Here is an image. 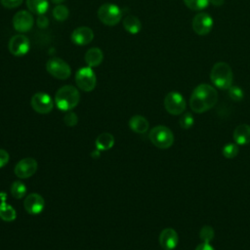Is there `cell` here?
<instances>
[{
	"label": "cell",
	"mask_w": 250,
	"mask_h": 250,
	"mask_svg": "<svg viewBox=\"0 0 250 250\" xmlns=\"http://www.w3.org/2000/svg\"><path fill=\"white\" fill-rule=\"evenodd\" d=\"M36 24L40 28H46L49 25V20L45 15H39L36 19Z\"/></svg>",
	"instance_id": "cell-33"
},
{
	"label": "cell",
	"mask_w": 250,
	"mask_h": 250,
	"mask_svg": "<svg viewBox=\"0 0 250 250\" xmlns=\"http://www.w3.org/2000/svg\"><path fill=\"white\" fill-rule=\"evenodd\" d=\"M195 250H215L213 248V246L210 243L207 242H201L200 244H198L195 248Z\"/></svg>",
	"instance_id": "cell-35"
},
{
	"label": "cell",
	"mask_w": 250,
	"mask_h": 250,
	"mask_svg": "<svg viewBox=\"0 0 250 250\" xmlns=\"http://www.w3.org/2000/svg\"><path fill=\"white\" fill-rule=\"evenodd\" d=\"M238 151H239V148H238V146L234 143H229V144H226L223 147V155L226 157V158H229V159H231V158H234L237 154H238Z\"/></svg>",
	"instance_id": "cell-27"
},
{
	"label": "cell",
	"mask_w": 250,
	"mask_h": 250,
	"mask_svg": "<svg viewBox=\"0 0 250 250\" xmlns=\"http://www.w3.org/2000/svg\"><path fill=\"white\" fill-rule=\"evenodd\" d=\"M80 101L79 91L71 85L61 87L55 96V103L58 108L63 111H69L74 108Z\"/></svg>",
	"instance_id": "cell-2"
},
{
	"label": "cell",
	"mask_w": 250,
	"mask_h": 250,
	"mask_svg": "<svg viewBox=\"0 0 250 250\" xmlns=\"http://www.w3.org/2000/svg\"><path fill=\"white\" fill-rule=\"evenodd\" d=\"M24 209L30 215H38L40 214L45 206V202L43 197L38 193H29L23 202Z\"/></svg>",
	"instance_id": "cell-14"
},
{
	"label": "cell",
	"mask_w": 250,
	"mask_h": 250,
	"mask_svg": "<svg viewBox=\"0 0 250 250\" xmlns=\"http://www.w3.org/2000/svg\"><path fill=\"white\" fill-rule=\"evenodd\" d=\"M184 3L192 11H201L210 4V0H184Z\"/></svg>",
	"instance_id": "cell-26"
},
{
	"label": "cell",
	"mask_w": 250,
	"mask_h": 250,
	"mask_svg": "<svg viewBox=\"0 0 250 250\" xmlns=\"http://www.w3.org/2000/svg\"><path fill=\"white\" fill-rule=\"evenodd\" d=\"M46 70L53 77L61 80L67 79L71 75V68L67 62L60 58H51L46 62Z\"/></svg>",
	"instance_id": "cell-7"
},
{
	"label": "cell",
	"mask_w": 250,
	"mask_h": 250,
	"mask_svg": "<svg viewBox=\"0 0 250 250\" xmlns=\"http://www.w3.org/2000/svg\"><path fill=\"white\" fill-rule=\"evenodd\" d=\"M23 0H0V3L3 7L7 9H14L19 7Z\"/></svg>",
	"instance_id": "cell-32"
},
{
	"label": "cell",
	"mask_w": 250,
	"mask_h": 250,
	"mask_svg": "<svg viewBox=\"0 0 250 250\" xmlns=\"http://www.w3.org/2000/svg\"><path fill=\"white\" fill-rule=\"evenodd\" d=\"M148 137L155 146L162 149L170 147L174 143V135L172 131L163 125L153 127L150 130Z\"/></svg>",
	"instance_id": "cell-4"
},
{
	"label": "cell",
	"mask_w": 250,
	"mask_h": 250,
	"mask_svg": "<svg viewBox=\"0 0 250 250\" xmlns=\"http://www.w3.org/2000/svg\"><path fill=\"white\" fill-rule=\"evenodd\" d=\"M26 6L28 10L39 15H45V13L48 11L49 8V1L48 0H26Z\"/></svg>",
	"instance_id": "cell-21"
},
{
	"label": "cell",
	"mask_w": 250,
	"mask_h": 250,
	"mask_svg": "<svg viewBox=\"0 0 250 250\" xmlns=\"http://www.w3.org/2000/svg\"><path fill=\"white\" fill-rule=\"evenodd\" d=\"M11 193L17 199L22 198L26 193L25 185L22 182H20V181L14 182L11 186Z\"/></svg>",
	"instance_id": "cell-24"
},
{
	"label": "cell",
	"mask_w": 250,
	"mask_h": 250,
	"mask_svg": "<svg viewBox=\"0 0 250 250\" xmlns=\"http://www.w3.org/2000/svg\"><path fill=\"white\" fill-rule=\"evenodd\" d=\"M193 123H194V118L190 112L182 113L180 120H179V124L182 127V129L188 130L193 125Z\"/></svg>",
	"instance_id": "cell-29"
},
{
	"label": "cell",
	"mask_w": 250,
	"mask_h": 250,
	"mask_svg": "<svg viewBox=\"0 0 250 250\" xmlns=\"http://www.w3.org/2000/svg\"><path fill=\"white\" fill-rule=\"evenodd\" d=\"M84 59H85V62L88 66L96 67L102 63V62L104 60V53L98 47L90 48L86 52Z\"/></svg>",
	"instance_id": "cell-18"
},
{
	"label": "cell",
	"mask_w": 250,
	"mask_h": 250,
	"mask_svg": "<svg viewBox=\"0 0 250 250\" xmlns=\"http://www.w3.org/2000/svg\"><path fill=\"white\" fill-rule=\"evenodd\" d=\"M17 213L13 206L7 204L6 202L0 203V219L5 222H12L16 219Z\"/></svg>",
	"instance_id": "cell-23"
},
{
	"label": "cell",
	"mask_w": 250,
	"mask_h": 250,
	"mask_svg": "<svg viewBox=\"0 0 250 250\" xmlns=\"http://www.w3.org/2000/svg\"><path fill=\"white\" fill-rule=\"evenodd\" d=\"M12 23L14 28L17 31L21 33H24L29 31L32 28L34 24V18L29 12L25 10H21L16 13V15L13 17Z\"/></svg>",
	"instance_id": "cell-11"
},
{
	"label": "cell",
	"mask_w": 250,
	"mask_h": 250,
	"mask_svg": "<svg viewBox=\"0 0 250 250\" xmlns=\"http://www.w3.org/2000/svg\"><path fill=\"white\" fill-rule=\"evenodd\" d=\"M37 170V162L31 157H26L20 160L15 166V174L21 179L31 177Z\"/></svg>",
	"instance_id": "cell-13"
},
{
	"label": "cell",
	"mask_w": 250,
	"mask_h": 250,
	"mask_svg": "<svg viewBox=\"0 0 250 250\" xmlns=\"http://www.w3.org/2000/svg\"><path fill=\"white\" fill-rule=\"evenodd\" d=\"M123 27L130 34H137L142 29L141 21L132 15H128L123 20Z\"/></svg>",
	"instance_id": "cell-20"
},
{
	"label": "cell",
	"mask_w": 250,
	"mask_h": 250,
	"mask_svg": "<svg viewBox=\"0 0 250 250\" xmlns=\"http://www.w3.org/2000/svg\"><path fill=\"white\" fill-rule=\"evenodd\" d=\"M215 236V232H214V229L211 226H204L201 228L200 232H199V237L201 239L202 242H207L210 243L213 238Z\"/></svg>",
	"instance_id": "cell-28"
},
{
	"label": "cell",
	"mask_w": 250,
	"mask_h": 250,
	"mask_svg": "<svg viewBox=\"0 0 250 250\" xmlns=\"http://www.w3.org/2000/svg\"><path fill=\"white\" fill-rule=\"evenodd\" d=\"M212 83L219 89L228 90L233 81V73L230 66L224 62H216L210 72Z\"/></svg>",
	"instance_id": "cell-3"
},
{
	"label": "cell",
	"mask_w": 250,
	"mask_h": 250,
	"mask_svg": "<svg viewBox=\"0 0 250 250\" xmlns=\"http://www.w3.org/2000/svg\"><path fill=\"white\" fill-rule=\"evenodd\" d=\"M233 140L236 145L245 146L250 143V125L240 124L233 131Z\"/></svg>",
	"instance_id": "cell-17"
},
{
	"label": "cell",
	"mask_w": 250,
	"mask_h": 250,
	"mask_svg": "<svg viewBox=\"0 0 250 250\" xmlns=\"http://www.w3.org/2000/svg\"><path fill=\"white\" fill-rule=\"evenodd\" d=\"M8 48L10 53L15 57H22L28 53L30 48L29 40L22 34H17L9 40Z\"/></svg>",
	"instance_id": "cell-9"
},
{
	"label": "cell",
	"mask_w": 250,
	"mask_h": 250,
	"mask_svg": "<svg viewBox=\"0 0 250 250\" xmlns=\"http://www.w3.org/2000/svg\"><path fill=\"white\" fill-rule=\"evenodd\" d=\"M70 38L71 41L76 45H87L94 39V32L90 27L80 26L72 31Z\"/></svg>",
	"instance_id": "cell-16"
},
{
	"label": "cell",
	"mask_w": 250,
	"mask_h": 250,
	"mask_svg": "<svg viewBox=\"0 0 250 250\" xmlns=\"http://www.w3.org/2000/svg\"><path fill=\"white\" fill-rule=\"evenodd\" d=\"M114 145V138L109 133H103L96 139V146L101 150H106Z\"/></svg>",
	"instance_id": "cell-22"
},
{
	"label": "cell",
	"mask_w": 250,
	"mask_h": 250,
	"mask_svg": "<svg viewBox=\"0 0 250 250\" xmlns=\"http://www.w3.org/2000/svg\"><path fill=\"white\" fill-rule=\"evenodd\" d=\"M129 126L134 132L143 134L148 130L149 124H148V121L146 120V118H145L144 116L134 115L133 117H131V119L129 121Z\"/></svg>",
	"instance_id": "cell-19"
},
{
	"label": "cell",
	"mask_w": 250,
	"mask_h": 250,
	"mask_svg": "<svg viewBox=\"0 0 250 250\" xmlns=\"http://www.w3.org/2000/svg\"><path fill=\"white\" fill-rule=\"evenodd\" d=\"M210 3L215 7H221L225 3V0H210Z\"/></svg>",
	"instance_id": "cell-36"
},
{
	"label": "cell",
	"mask_w": 250,
	"mask_h": 250,
	"mask_svg": "<svg viewBox=\"0 0 250 250\" xmlns=\"http://www.w3.org/2000/svg\"><path fill=\"white\" fill-rule=\"evenodd\" d=\"M99 20L105 25H116L122 18V10L115 4H103L98 10Z\"/></svg>",
	"instance_id": "cell-5"
},
{
	"label": "cell",
	"mask_w": 250,
	"mask_h": 250,
	"mask_svg": "<svg viewBox=\"0 0 250 250\" xmlns=\"http://www.w3.org/2000/svg\"><path fill=\"white\" fill-rule=\"evenodd\" d=\"M52 15L54 17V19L58 21H65L67 18H68V15H69V11L68 9L63 6V5H57L53 11H52Z\"/></svg>",
	"instance_id": "cell-25"
},
{
	"label": "cell",
	"mask_w": 250,
	"mask_h": 250,
	"mask_svg": "<svg viewBox=\"0 0 250 250\" xmlns=\"http://www.w3.org/2000/svg\"><path fill=\"white\" fill-rule=\"evenodd\" d=\"M63 121L67 126H74L77 124L78 122V117L74 112H67L64 117H63Z\"/></svg>",
	"instance_id": "cell-31"
},
{
	"label": "cell",
	"mask_w": 250,
	"mask_h": 250,
	"mask_svg": "<svg viewBox=\"0 0 250 250\" xmlns=\"http://www.w3.org/2000/svg\"><path fill=\"white\" fill-rule=\"evenodd\" d=\"M228 93H229V97L234 101V102H240L243 97H244V93H243V90L236 86V85H231L229 89H228Z\"/></svg>",
	"instance_id": "cell-30"
},
{
	"label": "cell",
	"mask_w": 250,
	"mask_h": 250,
	"mask_svg": "<svg viewBox=\"0 0 250 250\" xmlns=\"http://www.w3.org/2000/svg\"><path fill=\"white\" fill-rule=\"evenodd\" d=\"M159 243L164 250H173L179 243L177 231L172 228L164 229L159 234Z\"/></svg>",
	"instance_id": "cell-15"
},
{
	"label": "cell",
	"mask_w": 250,
	"mask_h": 250,
	"mask_svg": "<svg viewBox=\"0 0 250 250\" xmlns=\"http://www.w3.org/2000/svg\"><path fill=\"white\" fill-rule=\"evenodd\" d=\"M30 104L32 108L40 114L49 113L54 106L52 98L48 94L42 93V92H38L34 94L31 98Z\"/></svg>",
	"instance_id": "cell-10"
},
{
	"label": "cell",
	"mask_w": 250,
	"mask_h": 250,
	"mask_svg": "<svg viewBox=\"0 0 250 250\" xmlns=\"http://www.w3.org/2000/svg\"><path fill=\"white\" fill-rule=\"evenodd\" d=\"M213 27V19L207 13H199L192 19V29L198 35L208 34Z\"/></svg>",
	"instance_id": "cell-12"
},
{
	"label": "cell",
	"mask_w": 250,
	"mask_h": 250,
	"mask_svg": "<svg viewBox=\"0 0 250 250\" xmlns=\"http://www.w3.org/2000/svg\"><path fill=\"white\" fill-rule=\"evenodd\" d=\"M217 102V90L209 84H199L192 91L189 99V106L192 111L202 113L211 109Z\"/></svg>",
	"instance_id": "cell-1"
},
{
	"label": "cell",
	"mask_w": 250,
	"mask_h": 250,
	"mask_svg": "<svg viewBox=\"0 0 250 250\" xmlns=\"http://www.w3.org/2000/svg\"><path fill=\"white\" fill-rule=\"evenodd\" d=\"M187 104L182 94L178 92H169L164 98V107L172 115L184 113Z\"/></svg>",
	"instance_id": "cell-8"
},
{
	"label": "cell",
	"mask_w": 250,
	"mask_h": 250,
	"mask_svg": "<svg viewBox=\"0 0 250 250\" xmlns=\"http://www.w3.org/2000/svg\"><path fill=\"white\" fill-rule=\"evenodd\" d=\"M8 161H9V153L6 150L0 148V168L4 167L8 163Z\"/></svg>",
	"instance_id": "cell-34"
},
{
	"label": "cell",
	"mask_w": 250,
	"mask_h": 250,
	"mask_svg": "<svg viewBox=\"0 0 250 250\" xmlns=\"http://www.w3.org/2000/svg\"><path fill=\"white\" fill-rule=\"evenodd\" d=\"M75 83L78 88L84 92H91L97 84V77L90 66L79 68L75 73Z\"/></svg>",
	"instance_id": "cell-6"
},
{
	"label": "cell",
	"mask_w": 250,
	"mask_h": 250,
	"mask_svg": "<svg viewBox=\"0 0 250 250\" xmlns=\"http://www.w3.org/2000/svg\"><path fill=\"white\" fill-rule=\"evenodd\" d=\"M52 1V3H54V4H61L62 2H63L64 0H51Z\"/></svg>",
	"instance_id": "cell-37"
}]
</instances>
